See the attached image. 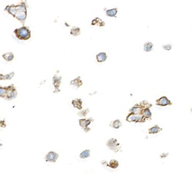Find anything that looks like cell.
<instances>
[{
	"label": "cell",
	"instance_id": "cell-5",
	"mask_svg": "<svg viewBox=\"0 0 192 173\" xmlns=\"http://www.w3.org/2000/svg\"><path fill=\"white\" fill-rule=\"evenodd\" d=\"M18 95V92L16 87L13 84L7 86V93L5 97V99L6 100H12Z\"/></svg>",
	"mask_w": 192,
	"mask_h": 173
},
{
	"label": "cell",
	"instance_id": "cell-8",
	"mask_svg": "<svg viewBox=\"0 0 192 173\" xmlns=\"http://www.w3.org/2000/svg\"><path fill=\"white\" fill-rule=\"evenodd\" d=\"M59 158V154L54 151H49L46 155L45 160L46 162H50V163H55Z\"/></svg>",
	"mask_w": 192,
	"mask_h": 173
},
{
	"label": "cell",
	"instance_id": "cell-25",
	"mask_svg": "<svg viewBox=\"0 0 192 173\" xmlns=\"http://www.w3.org/2000/svg\"><path fill=\"white\" fill-rule=\"evenodd\" d=\"M138 105H139V106L140 107L142 108V109H145V108H149V109H150V108L152 106V104H149V103L147 101H146V100H144V101L141 102L139 104H138Z\"/></svg>",
	"mask_w": 192,
	"mask_h": 173
},
{
	"label": "cell",
	"instance_id": "cell-22",
	"mask_svg": "<svg viewBox=\"0 0 192 173\" xmlns=\"http://www.w3.org/2000/svg\"><path fill=\"white\" fill-rule=\"evenodd\" d=\"M119 162L116 159H111L109 161V165H108V166H109L112 169H116L119 167Z\"/></svg>",
	"mask_w": 192,
	"mask_h": 173
},
{
	"label": "cell",
	"instance_id": "cell-31",
	"mask_svg": "<svg viewBox=\"0 0 192 173\" xmlns=\"http://www.w3.org/2000/svg\"><path fill=\"white\" fill-rule=\"evenodd\" d=\"M1 146H2V144H1V143H0V147H1Z\"/></svg>",
	"mask_w": 192,
	"mask_h": 173
},
{
	"label": "cell",
	"instance_id": "cell-15",
	"mask_svg": "<svg viewBox=\"0 0 192 173\" xmlns=\"http://www.w3.org/2000/svg\"><path fill=\"white\" fill-rule=\"evenodd\" d=\"M91 24L92 26H99V27H103V26H105V23H104L103 21H102L100 18H96L92 20Z\"/></svg>",
	"mask_w": 192,
	"mask_h": 173
},
{
	"label": "cell",
	"instance_id": "cell-9",
	"mask_svg": "<svg viewBox=\"0 0 192 173\" xmlns=\"http://www.w3.org/2000/svg\"><path fill=\"white\" fill-rule=\"evenodd\" d=\"M62 77L61 76H58L57 75H55L52 78V84L54 86V92H60L59 86L61 84Z\"/></svg>",
	"mask_w": 192,
	"mask_h": 173
},
{
	"label": "cell",
	"instance_id": "cell-16",
	"mask_svg": "<svg viewBox=\"0 0 192 173\" xmlns=\"http://www.w3.org/2000/svg\"><path fill=\"white\" fill-rule=\"evenodd\" d=\"M142 115L144 117V118L146 119H151L152 118V113L150 110L149 108H145L142 111Z\"/></svg>",
	"mask_w": 192,
	"mask_h": 173
},
{
	"label": "cell",
	"instance_id": "cell-10",
	"mask_svg": "<svg viewBox=\"0 0 192 173\" xmlns=\"http://www.w3.org/2000/svg\"><path fill=\"white\" fill-rule=\"evenodd\" d=\"M107 56L106 52H100L96 56V59L98 62H104L107 60Z\"/></svg>",
	"mask_w": 192,
	"mask_h": 173
},
{
	"label": "cell",
	"instance_id": "cell-17",
	"mask_svg": "<svg viewBox=\"0 0 192 173\" xmlns=\"http://www.w3.org/2000/svg\"><path fill=\"white\" fill-rule=\"evenodd\" d=\"M142 110L143 109L139 106L138 104H137L130 110V113H133L134 114H142Z\"/></svg>",
	"mask_w": 192,
	"mask_h": 173
},
{
	"label": "cell",
	"instance_id": "cell-19",
	"mask_svg": "<svg viewBox=\"0 0 192 173\" xmlns=\"http://www.w3.org/2000/svg\"><path fill=\"white\" fill-rule=\"evenodd\" d=\"M162 130V128L159 127L158 125H155L153 126V127L150 128L149 129V133L152 134H157L158 133H159L160 132H161Z\"/></svg>",
	"mask_w": 192,
	"mask_h": 173
},
{
	"label": "cell",
	"instance_id": "cell-27",
	"mask_svg": "<svg viewBox=\"0 0 192 173\" xmlns=\"http://www.w3.org/2000/svg\"><path fill=\"white\" fill-rule=\"evenodd\" d=\"M89 112V110L88 109H87L84 110H82V111L79 112L78 113V115L79 116H80V117H85L87 115V113H88Z\"/></svg>",
	"mask_w": 192,
	"mask_h": 173
},
{
	"label": "cell",
	"instance_id": "cell-7",
	"mask_svg": "<svg viewBox=\"0 0 192 173\" xmlns=\"http://www.w3.org/2000/svg\"><path fill=\"white\" fill-rule=\"evenodd\" d=\"M156 105L160 107H166L168 105H172V103L171 101L167 99L165 96H163L156 100Z\"/></svg>",
	"mask_w": 192,
	"mask_h": 173
},
{
	"label": "cell",
	"instance_id": "cell-2",
	"mask_svg": "<svg viewBox=\"0 0 192 173\" xmlns=\"http://www.w3.org/2000/svg\"><path fill=\"white\" fill-rule=\"evenodd\" d=\"M14 33L18 39L22 41L28 40L31 36V31L27 27L24 26L21 27V28L16 29L14 31Z\"/></svg>",
	"mask_w": 192,
	"mask_h": 173
},
{
	"label": "cell",
	"instance_id": "cell-1",
	"mask_svg": "<svg viewBox=\"0 0 192 173\" xmlns=\"http://www.w3.org/2000/svg\"><path fill=\"white\" fill-rule=\"evenodd\" d=\"M4 11L12 15L22 24H24L27 18V6L24 2H21L19 4L17 5H8L5 7Z\"/></svg>",
	"mask_w": 192,
	"mask_h": 173
},
{
	"label": "cell",
	"instance_id": "cell-18",
	"mask_svg": "<svg viewBox=\"0 0 192 173\" xmlns=\"http://www.w3.org/2000/svg\"><path fill=\"white\" fill-rule=\"evenodd\" d=\"M3 58L4 59L5 61H7V62H11V61H12L14 58V54L12 53V52H6V53H5L4 54H3L2 56Z\"/></svg>",
	"mask_w": 192,
	"mask_h": 173
},
{
	"label": "cell",
	"instance_id": "cell-30",
	"mask_svg": "<svg viewBox=\"0 0 192 173\" xmlns=\"http://www.w3.org/2000/svg\"><path fill=\"white\" fill-rule=\"evenodd\" d=\"M168 155V153H163L160 155V158H166L167 156Z\"/></svg>",
	"mask_w": 192,
	"mask_h": 173
},
{
	"label": "cell",
	"instance_id": "cell-11",
	"mask_svg": "<svg viewBox=\"0 0 192 173\" xmlns=\"http://www.w3.org/2000/svg\"><path fill=\"white\" fill-rule=\"evenodd\" d=\"M72 105L74 108H76L78 110H82V101L80 99H76L72 101Z\"/></svg>",
	"mask_w": 192,
	"mask_h": 173
},
{
	"label": "cell",
	"instance_id": "cell-4",
	"mask_svg": "<svg viewBox=\"0 0 192 173\" xmlns=\"http://www.w3.org/2000/svg\"><path fill=\"white\" fill-rule=\"evenodd\" d=\"M126 120L128 122L135 123H144L146 119L142 114H134L133 113H130L126 118Z\"/></svg>",
	"mask_w": 192,
	"mask_h": 173
},
{
	"label": "cell",
	"instance_id": "cell-3",
	"mask_svg": "<svg viewBox=\"0 0 192 173\" xmlns=\"http://www.w3.org/2000/svg\"><path fill=\"white\" fill-rule=\"evenodd\" d=\"M106 145L110 150L113 151L115 153L121 151V147H120V144L118 143L117 139L116 138H111L109 139L106 143Z\"/></svg>",
	"mask_w": 192,
	"mask_h": 173
},
{
	"label": "cell",
	"instance_id": "cell-12",
	"mask_svg": "<svg viewBox=\"0 0 192 173\" xmlns=\"http://www.w3.org/2000/svg\"><path fill=\"white\" fill-rule=\"evenodd\" d=\"M71 85H73L76 86V88H79L82 85V82L81 80V77H78V78H76L73 80H71V82L70 83Z\"/></svg>",
	"mask_w": 192,
	"mask_h": 173
},
{
	"label": "cell",
	"instance_id": "cell-28",
	"mask_svg": "<svg viewBox=\"0 0 192 173\" xmlns=\"http://www.w3.org/2000/svg\"><path fill=\"white\" fill-rule=\"evenodd\" d=\"M172 47V46L171 44H166V45H163L162 46V48H163V49L165 50V51H170V50H171Z\"/></svg>",
	"mask_w": 192,
	"mask_h": 173
},
{
	"label": "cell",
	"instance_id": "cell-21",
	"mask_svg": "<svg viewBox=\"0 0 192 173\" xmlns=\"http://www.w3.org/2000/svg\"><path fill=\"white\" fill-rule=\"evenodd\" d=\"M153 44L151 42H147L146 43H145V44L144 46V50L147 52H150L153 49Z\"/></svg>",
	"mask_w": 192,
	"mask_h": 173
},
{
	"label": "cell",
	"instance_id": "cell-20",
	"mask_svg": "<svg viewBox=\"0 0 192 173\" xmlns=\"http://www.w3.org/2000/svg\"><path fill=\"white\" fill-rule=\"evenodd\" d=\"M91 156V151L89 149H86L82 151L79 154V158L81 159L88 158Z\"/></svg>",
	"mask_w": 192,
	"mask_h": 173
},
{
	"label": "cell",
	"instance_id": "cell-24",
	"mask_svg": "<svg viewBox=\"0 0 192 173\" xmlns=\"http://www.w3.org/2000/svg\"><path fill=\"white\" fill-rule=\"evenodd\" d=\"M122 124L121 121H120V120H116L111 123V126L115 129H118L122 127Z\"/></svg>",
	"mask_w": 192,
	"mask_h": 173
},
{
	"label": "cell",
	"instance_id": "cell-13",
	"mask_svg": "<svg viewBox=\"0 0 192 173\" xmlns=\"http://www.w3.org/2000/svg\"><path fill=\"white\" fill-rule=\"evenodd\" d=\"M14 74H15L14 72L9 73L6 75L0 74V80H9L12 79L14 76Z\"/></svg>",
	"mask_w": 192,
	"mask_h": 173
},
{
	"label": "cell",
	"instance_id": "cell-6",
	"mask_svg": "<svg viewBox=\"0 0 192 173\" xmlns=\"http://www.w3.org/2000/svg\"><path fill=\"white\" fill-rule=\"evenodd\" d=\"M94 121V120L92 118H90L89 119H80L79 120V125L81 127V128L83 129V130L85 132H88L91 130V129L88 127V126L90 125V124Z\"/></svg>",
	"mask_w": 192,
	"mask_h": 173
},
{
	"label": "cell",
	"instance_id": "cell-23",
	"mask_svg": "<svg viewBox=\"0 0 192 173\" xmlns=\"http://www.w3.org/2000/svg\"><path fill=\"white\" fill-rule=\"evenodd\" d=\"M70 34L73 36H78L81 34V29L78 27H73L70 29Z\"/></svg>",
	"mask_w": 192,
	"mask_h": 173
},
{
	"label": "cell",
	"instance_id": "cell-29",
	"mask_svg": "<svg viewBox=\"0 0 192 173\" xmlns=\"http://www.w3.org/2000/svg\"><path fill=\"white\" fill-rule=\"evenodd\" d=\"M6 126V124L5 123V122L3 121H0V127H3V128H5Z\"/></svg>",
	"mask_w": 192,
	"mask_h": 173
},
{
	"label": "cell",
	"instance_id": "cell-14",
	"mask_svg": "<svg viewBox=\"0 0 192 173\" xmlns=\"http://www.w3.org/2000/svg\"><path fill=\"white\" fill-rule=\"evenodd\" d=\"M118 12V9L117 8H115L113 9H108L106 11V16H109V17H114L116 18V15L117 14Z\"/></svg>",
	"mask_w": 192,
	"mask_h": 173
},
{
	"label": "cell",
	"instance_id": "cell-26",
	"mask_svg": "<svg viewBox=\"0 0 192 173\" xmlns=\"http://www.w3.org/2000/svg\"><path fill=\"white\" fill-rule=\"evenodd\" d=\"M7 93V86H0V98L4 99Z\"/></svg>",
	"mask_w": 192,
	"mask_h": 173
}]
</instances>
